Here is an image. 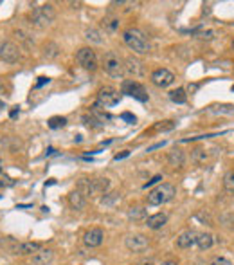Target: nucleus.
<instances>
[{
  "mask_svg": "<svg viewBox=\"0 0 234 265\" xmlns=\"http://www.w3.org/2000/svg\"><path fill=\"white\" fill-rule=\"evenodd\" d=\"M123 40L135 54H148L149 49H151L146 35L142 31L135 29V27H128V29L123 31Z\"/></svg>",
  "mask_w": 234,
  "mask_h": 265,
  "instance_id": "obj_1",
  "label": "nucleus"
},
{
  "mask_svg": "<svg viewBox=\"0 0 234 265\" xmlns=\"http://www.w3.org/2000/svg\"><path fill=\"white\" fill-rule=\"evenodd\" d=\"M54 18H56V11L50 4L38 5L31 13V24L35 25V27H38V29H45L47 25H50L54 22Z\"/></svg>",
  "mask_w": 234,
  "mask_h": 265,
  "instance_id": "obj_2",
  "label": "nucleus"
},
{
  "mask_svg": "<svg viewBox=\"0 0 234 265\" xmlns=\"http://www.w3.org/2000/svg\"><path fill=\"white\" fill-rule=\"evenodd\" d=\"M175 195H177V188H175L173 184L164 182V184H159L155 190L149 191L146 199H148L149 206H162V204H166V202H170Z\"/></svg>",
  "mask_w": 234,
  "mask_h": 265,
  "instance_id": "obj_3",
  "label": "nucleus"
},
{
  "mask_svg": "<svg viewBox=\"0 0 234 265\" xmlns=\"http://www.w3.org/2000/svg\"><path fill=\"white\" fill-rule=\"evenodd\" d=\"M103 67H105L106 74L115 78V80H121L123 74H125V60L121 58L115 51H108L103 58Z\"/></svg>",
  "mask_w": 234,
  "mask_h": 265,
  "instance_id": "obj_4",
  "label": "nucleus"
},
{
  "mask_svg": "<svg viewBox=\"0 0 234 265\" xmlns=\"http://www.w3.org/2000/svg\"><path fill=\"white\" fill-rule=\"evenodd\" d=\"M121 94H128L130 98L140 101V103H146L148 101V92L139 81L135 80H125L123 81V89H121Z\"/></svg>",
  "mask_w": 234,
  "mask_h": 265,
  "instance_id": "obj_5",
  "label": "nucleus"
},
{
  "mask_svg": "<svg viewBox=\"0 0 234 265\" xmlns=\"http://www.w3.org/2000/svg\"><path fill=\"white\" fill-rule=\"evenodd\" d=\"M76 61L85 70H90V72L97 69V56H95L94 49H90V47H81L76 53Z\"/></svg>",
  "mask_w": 234,
  "mask_h": 265,
  "instance_id": "obj_6",
  "label": "nucleus"
},
{
  "mask_svg": "<svg viewBox=\"0 0 234 265\" xmlns=\"http://www.w3.org/2000/svg\"><path fill=\"white\" fill-rule=\"evenodd\" d=\"M121 101V92L117 89H114V87H103V89L99 90V94H97V103H99L101 106H115L117 103Z\"/></svg>",
  "mask_w": 234,
  "mask_h": 265,
  "instance_id": "obj_7",
  "label": "nucleus"
},
{
  "mask_svg": "<svg viewBox=\"0 0 234 265\" xmlns=\"http://www.w3.org/2000/svg\"><path fill=\"white\" fill-rule=\"evenodd\" d=\"M149 80L153 83L155 87H160V89H166V87H170L175 83V74L171 70L168 69H157L151 72L149 76Z\"/></svg>",
  "mask_w": 234,
  "mask_h": 265,
  "instance_id": "obj_8",
  "label": "nucleus"
},
{
  "mask_svg": "<svg viewBox=\"0 0 234 265\" xmlns=\"http://www.w3.org/2000/svg\"><path fill=\"white\" fill-rule=\"evenodd\" d=\"M125 245L130 253H144L149 247V240L144 235H128L125 238Z\"/></svg>",
  "mask_w": 234,
  "mask_h": 265,
  "instance_id": "obj_9",
  "label": "nucleus"
},
{
  "mask_svg": "<svg viewBox=\"0 0 234 265\" xmlns=\"http://www.w3.org/2000/svg\"><path fill=\"white\" fill-rule=\"evenodd\" d=\"M0 60L5 63H16L20 60V47L13 42H4L0 47Z\"/></svg>",
  "mask_w": 234,
  "mask_h": 265,
  "instance_id": "obj_10",
  "label": "nucleus"
},
{
  "mask_svg": "<svg viewBox=\"0 0 234 265\" xmlns=\"http://www.w3.org/2000/svg\"><path fill=\"white\" fill-rule=\"evenodd\" d=\"M103 238H105V233L101 227H92L83 235V244L87 247H99L103 244Z\"/></svg>",
  "mask_w": 234,
  "mask_h": 265,
  "instance_id": "obj_11",
  "label": "nucleus"
},
{
  "mask_svg": "<svg viewBox=\"0 0 234 265\" xmlns=\"http://www.w3.org/2000/svg\"><path fill=\"white\" fill-rule=\"evenodd\" d=\"M196 236H198V233L193 229H186L182 231L179 236H177V247L179 249H189V247H193V245H196Z\"/></svg>",
  "mask_w": 234,
  "mask_h": 265,
  "instance_id": "obj_12",
  "label": "nucleus"
},
{
  "mask_svg": "<svg viewBox=\"0 0 234 265\" xmlns=\"http://www.w3.org/2000/svg\"><path fill=\"white\" fill-rule=\"evenodd\" d=\"M42 249V245L38 242H20L13 247V255L18 256H27V255H35Z\"/></svg>",
  "mask_w": 234,
  "mask_h": 265,
  "instance_id": "obj_13",
  "label": "nucleus"
},
{
  "mask_svg": "<svg viewBox=\"0 0 234 265\" xmlns=\"http://www.w3.org/2000/svg\"><path fill=\"white\" fill-rule=\"evenodd\" d=\"M125 72L134 78H142L144 76V69H142V63H140L137 58L134 56H128L125 60Z\"/></svg>",
  "mask_w": 234,
  "mask_h": 265,
  "instance_id": "obj_14",
  "label": "nucleus"
},
{
  "mask_svg": "<svg viewBox=\"0 0 234 265\" xmlns=\"http://www.w3.org/2000/svg\"><path fill=\"white\" fill-rule=\"evenodd\" d=\"M54 260V253L50 249H40L38 253L33 255L31 258V265H50Z\"/></svg>",
  "mask_w": 234,
  "mask_h": 265,
  "instance_id": "obj_15",
  "label": "nucleus"
},
{
  "mask_svg": "<svg viewBox=\"0 0 234 265\" xmlns=\"http://www.w3.org/2000/svg\"><path fill=\"white\" fill-rule=\"evenodd\" d=\"M168 162L175 168H182L186 162V154L184 150H180V148H173V150L168 154Z\"/></svg>",
  "mask_w": 234,
  "mask_h": 265,
  "instance_id": "obj_16",
  "label": "nucleus"
},
{
  "mask_svg": "<svg viewBox=\"0 0 234 265\" xmlns=\"http://www.w3.org/2000/svg\"><path fill=\"white\" fill-rule=\"evenodd\" d=\"M166 222H168V215H164V213H155V215L146 218V225L149 229H160L166 225Z\"/></svg>",
  "mask_w": 234,
  "mask_h": 265,
  "instance_id": "obj_17",
  "label": "nucleus"
},
{
  "mask_svg": "<svg viewBox=\"0 0 234 265\" xmlns=\"http://www.w3.org/2000/svg\"><path fill=\"white\" fill-rule=\"evenodd\" d=\"M92 188H94V197L97 195H105L110 188V180L106 177H97V179H92Z\"/></svg>",
  "mask_w": 234,
  "mask_h": 265,
  "instance_id": "obj_18",
  "label": "nucleus"
},
{
  "mask_svg": "<svg viewBox=\"0 0 234 265\" xmlns=\"http://www.w3.org/2000/svg\"><path fill=\"white\" fill-rule=\"evenodd\" d=\"M69 204L74 208V210H83L87 206V199H85V195L81 193V191H78V190H74L72 193L69 195Z\"/></svg>",
  "mask_w": 234,
  "mask_h": 265,
  "instance_id": "obj_19",
  "label": "nucleus"
},
{
  "mask_svg": "<svg viewBox=\"0 0 234 265\" xmlns=\"http://www.w3.org/2000/svg\"><path fill=\"white\" fill-rule=\"evenodd\" d=\"M78 191H81L83 195L87 197H94V188H92V179H89V177H81L80 180H78V188H76Z\"/></svg>",
  "mask_w": 234,
  "mask_h": 265,
  "instance_id": "obj_20",
  "label": "nucleus"
},
{
  "mask_svg": "<svg viewBox=\"0 0 234 265\" xmlns=\"http://www.w3.org/2000/svg\"><path fill=\"white\" fill-rule=\"evenodd\" d=\"M213 244H214V238L211 233H198V236H196V247H198L200 251L211 249Z\"/></svg>",
  "mask_w": 234,
  "mask_h": 265,
  "instance_id": "obj_21",
  "label": "nucleus"
},
{
  "mask_svg": "<svg viewBox=\"0 0 234 265\" xmlns=\"http://www.w3.org/2000/svg\"><path fill=\"white\" fill-rule=\"evenodd\" d=\"M101 25H103L105 33H108V35H114L115 31L119 29V18H115V16H105V18H103V22H101Z\"/></svg>",
  "mask_w": 234,
  "mask_h": 265,
  "instance_id": "obj_22",
  "label": "nucleus"
},
{
  "mask_svg": "<svg viewBox=\"0 0 234 265\" xmlns=\"http://www.w3.org/2000/svg\"><path fill=\"white\" fill-rule=\"evenodd\" d=\"M191 160H193L194 164H205V162L209 160V154H207V150H204V148H194V150L191 152Z\"/></svg>",
  "mask_w": 234,
  "mask_h": 265,
  "instance_id": "obj_23",
  "label": "nucleus"
},
{
  "mask_svg": "<svg viewBox=\"0 0 234 265\" xmlns=\"http://www.w3.org/2000/svg\"><path fill=\"white\" fill-rule=\"evenodd\" d=\"M128 218L134 222H146V218H148V213H146L144 208H132V210L128 211Z\"/></svg>",
  "mask_w": 234,
  "mask_h": 265,
  "instance_id": "obj_24",
  "label": "nucleus"
},
{
  "mask_svg": "<svg viewBox=\"0 0 234 265\" xmlns=\"http://www.w3.org/2000/svg\"><path fill=\"white\" fill-rule=\"evenodd\" d=\"M85 38L89 42H92V44H99V45L105 42V38H103V33H101L99 29H95V27H90V29H87Z\"/></svg>",
  "mask_w": 234,
  "mask_h": 265,
  "instance_id": "obj_25",
  "label": "nucleus"
},
{
  "mask_svg": "<svg viewBox=\"0 0 234 265\" xmlns=\"http://www.w3.org/2000/svg\"><path fill=\"white\" fill-rule=\"evenodd\" d=\"M170 100L177 105H184L187 101V94H186V89H175L170 92Z\"/></svg>",
  "mask_w": 234,
  "mask_h": 265,
  "instance_id": "obj_26",
  "label": "nucleus"
},
{
  "mask_svg": "<svg viewBox=\"0 0 234 265\" xmlns=\"http://www.w3.org/2000/svg\"><path fill=\"white\" fill-rule=\"evenodd\" d=\"M58 54H60V47H58L56 44H52V42L44 47V56L47 58V60H54Z\"/></svg>",
  "mask_w": 234,
  "mask_h": 265,
  "instance_id": "obj_27",
  "label": "nucleus"
},
{
  "mask_svg": "<svg viewBox=\"0 0 234 265\" xmlns=\"http://www.w3.org/2000/svg\"><path fill=\"white\" fill-rule=\"evenodd\" d=\"M15 36L18 38V40H22L24 44H27L31 47V45L35 44V40H33V36L29 35V33H25V31H22V29H16L15 31Z\"/></svg>",
  "mask_w": 234,
  "mask_h": 265,
  "instance_id": "obj_28",
  "label": "nucleus"
},
{
  "mask_svg": "<svg viewBox=\"0 0 234 265\" xmlns=\"http://www.w3.org/2000/svg\"><path fill=\"white\" fill-rule=\"evenodd\" d=\"M224 186H225V190H227V191L234 193V171H227V173H225Z\"/></svg>",
  "mask_w": 234,
  "mask_h": 265,
  "instance_id": "obj_29",
  "label": "nucleus"
},
{
  "mask_svg": "<svg viewBox=\"0 0 234 265\" xmlns=\"http://www.w3.org/2000/svg\"><path fill=\"white\" fill-rule=\"evenodd\" d=\"M65 123H67V119H65V117H60V115H54V117L49 119L50 128H61V126H65Z\"/></svg>",
  "mask_w": 234,
  "mask_h": 265,
  "instance_id": "obj_30",
  "label": "nucleus"
},
{
  "mask_svg": "<svg viewBox=\"0 0 234 265\" xmlns=\"http://www.w3.org/2000/svg\"><path fill=\"white\" fill-rule=\"evenodd\" d=\"M175 123L173 121H160L159 125L155 126V130L157 132H168V130H173Z\"/></svg>",
  "mask_w": 234,
  "mask_h": 265,
  "instance_id": "obj_31",
  "label": "nucleus"
},
{
  "mask_svg": "<svg viewBox=\"0 0 234 265\" xmlns=\"http://www.w3.org/2000/svg\"><path fill=\"white\" fill-rule=\"evenodd\" d=\"M222 224L225 225V227H229V229H234V215L233 213H225V215H222Z\"/></svg>",
  "mask_w": 234,
  "mask_h": 265,
  "instance_id": "obj_32",
  "label": "nucleus"
},
{
  "mask_svg": "<svg viewBox=\"0 0 234 265\" xmlns=\"http://www.w3.org/2000/svg\"><path fill=\"white\" fill-rule=\"evenodd\" d=\"M216 35H218L216 31L207 29V31H202V33H196V38H200V40H213Z\"/></svg>",
  "mask_w": 234,
  "mask_h": 265,
  "instance_id": "obj_33",
  "label": "nucleus"
},
{
  "mask_svg": "<svg viewBox=\"0 0 234 265\" xmlns=\"http://www.w3.org/2000/svg\"><path fill=\"white\" fill-rule=\"evenodd\" d=\"M209 265H233V264L227 258H224V256H216V258H213L209 262Z\"/></svg>",
  "mask_w": 234,
  "mask_h": 265,
  "instance_id": "obj_34",
  "label": "nucleus"
},
{
  "mask_svg": "<svg viewBox=\"0 0 234 265\" xmlns=\"http://www.w3.org/2000/svg\"><path fill=\"white\" fill-rule=\"evenodd\" d=\"M15 180L9 179V177H0V188H7V186H13Z\"/></svg>",
  "mask_w": 234,
  "mask_h": 265,
  "instance_id": "obj_35",
  "label": "nucleus"
},
{
  "mask_svg": "<svg viewBox=\"0 0 234 265\" xmlns=\"http://www.w3.org/2000/svg\"><path fill=\"white\" fill-rule=\"evenodd\" d=\"M159 180H162V175H155L153 179H151V180H148V182H146V184H144V188H151V186H155V184H157V182H159Z\"/></svg>",
  "mask_w": 234,
  "mask_h": 265,
  "instance_id": "obj_36",
  "label": "nucleus"
},
{
  "mask_svg": "<svg viewBox=\"0 0 234 265\" xmlns=\"http://www.w3.org/2000/svg\"><path fill=\"white\" fill-rule=\"evenodd\" d=\"M121 117H123V119H125V121H128V123H135V121H137V119H135V115L128 114V112H125V114L121 115Z\"/></svg>",
  "mask_w": 234,
  "mask_h": 265,
  "instance_id": "obj_37",
  "label": "nucleus"
},
{
  "mask_svg": "<svg viewBox=\"0 0 234 265\" xmlns=\"http://www.w3.org/2000/svg\"><path fill=\"white\" fill-rule=\"evenodd\" d=\"M166 145V141H162V143H155V145H151L148 148V152H153V150H157V148H162V146Z\"/></svg>",
  "mask_w": 234,
  "mask_h": 265,
  "instance_id": "obj_38",
  "label": "nucleus"
},
{
  "mask_svg": "<svg viewBox=\"0 0 234 265\" xmlns=\"http://www.w3.org/2000/svg\"><path fill=\"white\" fill-rule=\"evenodd\" d=\"M49 78H45V76H42V78H38V83H36V89L38 87H42V85H45V83H49Z\"/></svg>",
  "mask_w": 234,
  "mask_h": 265,
  "instance_id": "obj_39",
  "label": "nucleus"
},
{
  "mask_svg": "<svg viewBox=\"0 0 234 265\" xmlns=\"http://www.w3.org/2000/svg\"><path fill=\"white\" fill-rule=\"evenodd\" d=\"M128 155H130V152H128V150H125V152H123V154H117V155H115V157H114V160L126 159V157H128Z\"/></svg>",
  "mask_w": 234,
  "mask_h": 265,
  "instance_id": "obj_40",
  "label": "nucleus"
},
{
  "mask_svg": "<svg viewBox=\"0 0 234 265\" xmlns=\"http://www.w3.org/2000/svg\"><path fill=\"white\" fill-rule=\"evenodd\" d=\"M196 90H198V85H196V83L187 87V92H189V94H193V92H196Z\"/></svg>",
  "mask_w": 234,
  "mask_h": 265,
  "instance_id": "obj_41",
  "label": "nucleus"
},
{
  "mask_svg": "<svg viewBox=\"0 0 234 265\" xmlns=\"http://www.w3.org/2000/svg\"><path fill=\"white\" fill-rule=\"evenodd\" d=\"M139 265H155V264H153V260H140Z\"/></svg>",
  "mask_w": 234,
  "mask_h": 265,
  "instance_id": "obj_42",
  "label": "nucleus"
},
{
  "mask_svg": "<svg viewBox=\"0 0 234 265\" xmlns=\"http://www.w3.org/2000/svg\"><path fill=\"white\" fill-rule=\"evenodd\" d=\"M160 265H179L177 262H173V260H166V262H162Z\"/></svg>",
  "mask_w": 234,
  "mask_h": 265,
  "instance_id": "obj_43",
  "label": "nucleus"
},
{
  "mask_svg": "<svg viewBox=\"0 0 234 265\" xmlns=\"http://www.w3.org/2000/svg\"><path fill=\"white\" fill-rule=\"evenodd\" d=\"M0 173H2V162H0Z\"/></svg>",
  "mask_w": 234,
  "mask_h": 265,
  "instance_id": "obj_44",
  "label": "nucleus"
},
{
  "mask_svg": "<svg viewBox=\"0 0 234 265\" xmlns=\"http://www.w3.org/2000/svg\"><path fill=\"white\" fill-rule=\"evenodd\" d=\"M233 49H234V42H233Z\"/></svg>",
  "mask_w": 234,
  "mask_h": 265,
  "instance_id": "obj_45",
  "label": "nucleus"
},
{
  "mask_svg": "<svg viewBox=\"0 0 234 265\" xmlns=\"http://www.w3.org/2000/svg\"><path fill=\"white\" fill-rule=\"evenodd\" d=\"M233 92H234V85H233Z\"/></svg>",
  "mask_w": 234,
  "mask_h": 265,
  "instance_id": "obj_46",
  "label": "nucleus"
},
{
  "mask_svg": "<svg viewBox=\"0 0 234 265\" xmlns=\"http://www.w3.org/2000/svg\"><path fill=\"white\" fill-rule=\"evenodd\" d=\"M0 47H2V44H0Z\"/></svg>",
  "mask_w": 234,
  "mask_h": 265,
  "instance_id": "obj_47",
  "label": "nucleus"
}]
</instances>
